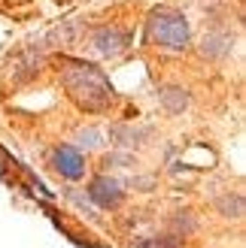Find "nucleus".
<instances>
[{
  "mask_svg": "<svg viewBox=\"0 0 246 248\" xmlns=\"http://www.w3.org/2000/svg\"><path fill=\"white\" fill-rule=\"evenodd\" d=\"M88 194H91V200H94L97 206H104V209H109V206H119V203H122V188H119V182L106 179V176L94 179Z\"/></svg>",
  "mask_w": 246,
  "mask_h": 248,
  "instance_id": "nucleus-5",
  "label": "nucleus"
},
{
  "mask_svg": "<svg viewBox=\"0 0 246 248\" xmlns=\"http://www.w3.org/2000/svg\"><path fill=\"white\" fill-rule=\"evenodd\" d=\"M149 36L152 43H158L161 48L167 52H182V48L189 46V21L182 12L176 9H155L149 16Z\"/></svg>",
  "mask_w": 246,
  "mask_h": 248,
  "instance_id": "nucleus-2",
  "label": "nucleus"
},
{
  "mask_svg": "<svg viewBox=\"0 0 246 248\" xmlns=\"http://www.w3.org/2000/svg\"><path fill=\"white\" fill-rule=\"evenodd\" d=\"M161 100L170 106V109H182L189 103V97H186V91H176V88H170V91H164L161 94Z\"/></svg>",
  "mask_w": 246,
  "mask_h": 248,
  "instance_id": "nucleus-7",
  "label": "nucleus"
},
{
  "mask_svg": "<svg viewBox=\"0 0 246 248\" xmlns=\"http://www.w3.org/2000/svg\"><path fill=\"white\" fill-rule=\"evenodd\" d=\"M79 140H82V145H88V148H94V145H97V133H94V130H88V133H82Z\"/></svg>",
  "mask_w": 246,
  "mask_h": 248,
  "instance_id": "nucleus-8",
  "label": "nucleus"
},
{
  "mask_svg": "<svg viewBox=\"0 0 246 248\" xmlns=\"http://www.w3.org/2000/svg\"><path fill=\"white\" fill-rule=\"evenodd\" d=\"M52 167H55L64 179H82L85 160H82V155L76 152V148L61 145V148H55V155H52Z\"/></svg>",
  "mask_w": 246,
  "mask_h": 248,
  "instance_id": "nucleus-4",
  "label": "nucleus"
},
{
  "mask_svg": "<svg viewBox=\"0 0 246 248\" xmlns=\"http://www.w3.org/2000/svg\"><path fill=\"white\" fill-rule=\"evenodd\" d=\"M128 46V33L119 31V28H101L91 33V48L97 55H106V58H116L119 52H125Z\"/></svg>",
  "mask_w": 246,
  "mask_h": 248,
  "instance_id": "nucleus-3",
  "label": "nucleus"
},
{
  "mask_svg": "<svg viewBox=\"0 0 246 248\" xmlns=\"http://www.w3.org/2000/svg\"><path fill=\"white\" fill-rule=\"evenodd\" d=\"M61 82H64L67 94L76 100L82 109H106L113 100V88L101 70L94 64H85V61H64V73H61Z\"/></svg>",
  "mask_w": 246,
  "mask_h": 248,
  "instance_id": "nucleus-1",
  "label": "nucleus"
},
{
  "mask_svg": "<svg viewBox=\"0 0 246 248\" xmlns=\"http://www.w3.org/2000/svg\"><path fill=\"white\" fill-rule=\"evenodd\" d=\"M201 52L207 58H225L231 52V36L228 33H207L201 43Z\"/></svg>",
  "mask_w": 246,
  "mask_h": 248,
  "instance_id": "nucleus-6",
  "label": "nucleus"
}]
</instances>
